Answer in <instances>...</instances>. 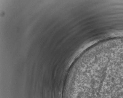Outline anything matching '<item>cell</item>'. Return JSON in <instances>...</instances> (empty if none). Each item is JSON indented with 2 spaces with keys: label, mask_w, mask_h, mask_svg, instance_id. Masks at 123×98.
<instances>
[{
  "label": "cell",
  "mask_w": 123,
  "mask_h": 98,
  "mask_svg": "<svg viewBox=\"0 0 123 98\" xmlns=\"http://www.w3.org/2000/svg\"><path fill=\"white\" fill-rule=\"evenodd\" d=\"M99 98H123V74L119 75L104 87Z\"/></svg>",
  "instance_id": "cell-1"
}]
</instances>
